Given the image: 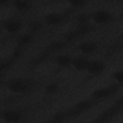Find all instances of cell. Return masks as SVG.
I'll return each instance as SVG.
<instances>
[{
    "label": "cell",
    "mask_w": 123,
    "mask_h": 123,
    "mask_svg": "<svg viewBox=\"0 0 123 123\" xmlns=\"http://www.w3.org/2000/svg\"><path fill=\"white\" fill-rule=\"evenodd\" d=\"M33 39V37L31 34L26 33L21 35L18 38V46H25L30 44Z\"/></svg>",
    "instance_id": "14"
},
{
    "label": "cell",
    "mask_w": 123,
    "mask_h": 123,
    "mask_svg": "<svg viewBox=\"0 0 123 123\" xmlns=\"http://www.w3.org/2000/svg\"><path fill=\"white\" fill-rule=\"evenodd\" d=\"M65 19V14L60 12H50L44 17V22L49 25H57L62 23Z\"/></svg>",
    "instance_id": "9"
},
{
    "label": "cell",
    "mask_w": 123,
    "mask_h": 123,
    "mask_svg": "<svg viewBox=\"0 0 123 123\" xmlns=\"http://www.w3.org/2000/svg\"><path fill=\"white\" fill-rule=\"evenodd\" d=\"M59 89V85L55 82H51L47 84L45 88V92L48 95H53L57 93Z\"/></svg>",
    "instance_id": "16"
},
{
    "label": "cell",
    "mask_w": 123,
    "mask_h": 123,
    "mask_svg": "<svg viewBox=\"0 0 123 123\" xmlns=\"http://www.w3.org/2000/svg\"><path fill=\"white\" fill-rule=\"evenodd\" d=\"M15 9L20 12H26L30 10L32 6V2L30 0H16L12 2Z\"/></svg>",
    "instance_id": "12"
},
{
    "label": "cell",
    "mask_w": 123,
    "mask_h": 123,
    "mask_svg": "<svg viewBox=\"0 0 123 123\" xmlns=\"http://www.w3.org/2000/svg\"><path fill=\"white\" fill-rule=\"evenodd\" d=\"M73 58L66 54H61L55 57V63L61 67H67L72 65Z\"/></svg>",
    "instance_id": "13"
},
{
    "label": "cell",
    "mask_w": 123,
    "mask_h": 123,
    "mask_svg": "<svg viewBox=\"0 0 123 123\" xmlns=\"http://www.w3.org/2000/svg\"><path fill=\"white\" fill-rule=\"evenodd\" d=\"M1 118L6 122L16 123L21 121L23 118V114L18 111L7 110L1 112Z\"/></svg>",
    "instance_id": "8"
},
{
    "label": "cell",
    "mask_w": 123,
    "mask_h": 123,
    "mask_svg": "<svg viewBox=\"0 0 123 123\" xmlns=\"http://www.w3.org/2000/svg\"><path fill=\"white\" fill-rule=\"evenodd\" d=\"M112 77L116 81L117 83L122 85L123 78V72L122 70H119L114 72L112 74Z\"/></svg>",
    "instance_id": "19"
},
{
    "label": "cell",
    "mask_w": 123,
    "mask_h": 123,
    "mask_svg": "<svg viewBox=\"0 0 123 123\" xmlns=\"http://www.w3.org/2000/svg\"><path fill=\"white\" fill-rule=\"evenodd\" d=\"M23 23L21 19L17 17H12L3 21L4 29L9 33H15L20 31L23 28Z\"/></svg>",
    "instance_id": "6"
},
{
    "label": "cell",
    "mask_w": 123,
    "mask_h": 123,
    "mask_svg": "<svg viewBox=\"0 0 123 123\" xmlns=\"http://www.w3.org/2000/svg\"><path fill=\"white\" fill-rule=\"evenodd\" d=\"M123 99L121 97L118 99L108 109L103 111L97 118L93 121L94 122H102L111 118L113 116L118 114L122 108Z\"/></svg>",
    "instance_id": "4"
},
{
    "label": "cell",
    "mask_w": 123,
    "mask_h": 123,
    "mask_svg": "<svg viewBox=\"0 0 123 123\" xmlns=\"http://www.w3.org/2000/svg\"><path fill=\"white\" fill-rule=\"evenodd\" d=\"M5 86L12 93L23 94L31 91L35 86V82L31 78L17 77L7 80Z\"/></svg>",
    "instance_id": "1"
},
{
    "label": "cell",
    "mask_w": 123,
    "mask_h": 123,
    "mask_svg": "<svg viewBox=\"0 0 123 123\" xmlns=\"http://www.w3.org/2000/svg\"><path fill=\"white\" fill-rule=\"evenodd\" d=\"M29 30L32 32H37L41 30L44 24L42 22L38 20H34L30 21L27 24Z\"/></svg>",
    "instance_id": "15"
},
{
    "label": "cell",
    "mask_w": 123,
    "mask_h": 123,
    "mask_svg": "<svg viewBox=\"0 0 123 123\" xmlns=\"http://www.w3.org/2000/svg\"><path fill=\"white\" fill-rule=\"evenodd\" d=\"M90 19H91L90 14H88L86 13H80L77 15L76 18L77 22L80 25H86Z\"/></svg>",
    "instance_id": "17"
},
{
    "label": "cell",
    "mask_w": 123,
    "mask_h": 123,
    "mask_svg": "<svg viewBox=\"0 0 123 123\" xmlns=\"http://www.w3.org/2000/svg\"><path fill=\"white\" fill-rule=\"evenodd\" d=\"M88 62L89 60L86 58L84 57L78 56L73 58L72 65L77 71L82 72L86 71Z\"/></svg>",
    "instance_id": "11"
},
{
    "label": "cell",
    "mask_w": 123,
    "mask_h": 123,
    "mask_svg": "<svg viewBox=\"0 0 123 123\" xmlns=\"http://www.w3.org/2000/svg\"><path fill=\"white\" fill-rule=\"evenodd\" d=\"M105 68L106 65L103 61L94 60L89 61L86 71L91 75L97 76L102 74Z\"/></svg>",
    "instance_id": "7"
},
{
    "label": "cell",
    "mask_w": 123,
    "mask_h": 123,
    "mask_svg": "<svg viewBox=\"0 0 123 123\" xmlns=\"http://www.w3.org/2000/svg\"><path fill=\"white\" fill-rule=\"evenodd\" d=\"M122 86V84L115 83L95 90L91 94V98L100 102L114 95Z\"/></svg>",
    "instance_id": "2"
},
{
    "label": "cell",
    "mask_w": 123,
    "mask_h": 123,
    "mask_svg": "<svg viewBox=\"0 0 123 123\" xmlns=\"http://www.w3.org/2000/svg\"><path fill=\"white\" fill-rule=\"evenodd\" d=\"M98 44L93 41H84L78 46V49L83 54L89 55L94 53L98 49Z\"/></svg>",
    "instance_id": "10"
},
{
    "label": "cell",
    "mask_w": 123,
    "mask_h": 123,
    "mask_svg": "<svg viewBox=\"0 0 123 123\" xmlns=\"http://www.w3.org/2000/svg\"><path fill=\"white\" fill-rule=\"evenodd\" d=\"M100 102L98 101L90 98L89 99L83 100L77 103L72 108L64 112L66 118L73 117L87 111L94 105Z\"/></svg>",
    "instance_id": "3"
},
{
    "label": "cell",
    "mask_w": 123,
    "mask_h": 123,
    "mask_svg": "<svg viewBox=\"0 0 123 123\" xmlns=\"http://www.w3.org/2000/svg\"><path fill=\"white\" fill-rule=\"evenodd\" d=\"M90 19L96 24L105 25L110 23L113 20V15L108 11L98 10L90 14Z\"/></svg>",
    "instance_id": "5"
},
{
    "label": "cell",
    "mask_w": 123,
    "mask_h": 123,
    "mask_svg": "<svg viewBox=\"0 0 123 123\" xmlns=\"http://www.w3.org/2000/svg\"><path fill=\"white\" fill-rule=\"evenodd\" d=\"M68 2L72 7L74 8H81L85 6L87 4L88 1L84 0H69Z\"/></svg>",
    "instance_id": "18"
}]
</instances>
